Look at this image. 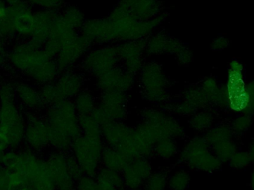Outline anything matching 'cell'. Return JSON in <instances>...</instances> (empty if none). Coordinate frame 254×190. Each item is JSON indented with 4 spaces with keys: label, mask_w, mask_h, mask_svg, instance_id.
<instances>
[{
    "label": "cell",
    "mask_w": 254,
    "mask_h": 190,
    "mask_svg": "<svg viewBox=\"0 0 254 190\" xmlns=\"http://www.w3.org/2000/svg\"><path fill=\"white\" fill-rule=\"evenodd\" d=\"M252 125V120L247 114L239 116L233 121L231 128L233 132L243 133L247 131Z\"/></svg>",
    "instance_id": "ab89813d"
},
{
    "label": "cell",
    "mask_w": 254,
    "mask_h": 190,
    "mask_svg": "<svg viewBox=\"0 0 254 190\" xmlns=\"http://www.w3.org/2000/svg\"><path fill=\"white\" fill-rule=\"evenodd\" d=\"M7 62L15 71L39 87L54 83L61 74L55 60L31 39L13 44L8 50Z\"/></svg>",
    "instance_id": "6da1fadb"
},
{
    "label": "cell",
    "mask_w": 254,
    "mask_h": 190,
    "mask_svg": "<svg viewBox=\"0 0 254 190\" xmlns=\"http://www.w3.org/2000/svg\"><path fill=\"white\" fill-rule=\"evenodd\" d=\"M186 45L168 33L158 30L146 40V54L148 56L173 55L176 58Z\"/></svg>",
    "instance_id": "e0dca14e"
},
{
    "label": "cell",
    "mask_w": 254,
    "mask_h": 190,
    "mask_svg": "<svg viewBox=\"0 0 254 190\" xmlns=\"http://www.w3.org/2000/svg\"><path fill=\"white\" fill-rule=\"evenodd\" d=\"M252 190H254V169L253 172H252Z\"/></svg>",
    "instance_id": "816d5d0a"
},
{
    "label": "cell",
    "mask_w": 254,
    "mask_h": 190,
    "mask_svg": "<svg viewBox=\"0 0 254 190\" xmlns=\"http://www.w3.org/2000/svg\"><path fill=\"white\" fill-rule=\"evenodd\" d=\"M95 179L100 189H118L125 188L122 173L109 170L105 167H101L100 168L95 176Z\"/></svg>",
    "instance_id": "83f0119b"
},
{
    "label": "cell",
    "mask_w": 254,
    "mask_h": 190,
    "mask_svg": "<svg viewBox=\"0 0 254 190\" xmlns=\"http://www.w3.org/2000/svg\"><path fill=\"white\" fill-rule=\"evenodd\" d=\"M8 5L4 0H0V23L4 20V18L7 16Z\"/></svg>",
    "instance_id": "7dc6e473"
},
{
    "label": "cell",
    "mask_w": 254,
    "mask_h": 190,
    "mask_svg": "<svg viewBox=\"0 0 254 190\" xmlns=\"http://www.w3.org/2000/svg\"><path fill=\"white\" fill-rule=\"evenodd\" d=\"M16 101L24 112L41 114L46 109L39 89L36 88L35 85L23 80H16Z\"/></svg>",
    "instance_id": "44dd1931"
},
{
    "label": "cell",
    "mask_w": 254,
    "mask_h": 190,
    "mask_svg": "<svg viewBox=\"0 0 254 190\" xmlns=\"http://www.w3.org/2000/svg\"><path fill=\"white\" fill-rule=\"evenodd\" d=\"M78 34V31L70 26L59 13L52 25L49 39L43 45V49L50 58L55 59L63 46Z\"/></svg>",
    "instance_id": "ac0fdd59"
},
{
    "label": "cell",
    "mask_w": 254,
    "mask_h": 190,
    "mask_svg": "<svg viewBox=\"0 0 254 190\" xmlns=\"http://www.w3.org/2000/svg\"><path fill=\"white\" fill-rule=\"evenodd\" d=\"M33 7L27 1L8 5L7 14L13 21L16 37L22 40L31 39L34 24Z\"/></svg>",
    "instance_id": "d6986e66"
},
{
    "label": "cell",
    "mask_w": 254,
    "mask_h": 190,
    "mask_svg": "<svg viewBox=\"0 0 254 190\" xmlns=\"http://www.w3.org/2000/svg\"><path fill=\"white\" fill-rule=\"evenodd\" d=\"M119 65L129 74L137 76L146 62V40L117 43Z\"/></svg>",
    "instance_id": "30bf717a"
},
{
    "label": "cell",
    "mask_w": 254,
    "mask_h": 190,
    "mask_svg": "<svg viewBox=\"0 0 254 190\" xmlns=\"http://www.w3.org/2000/svg\"><path fill=\"white\" fill-rule=\"evenodd\" d=\"M190 183L189 170L179 165L169 170L167 186L168 190H187Z\"/></svg>",
    "instance_id": "4dcf8cb0"
},
{
    "label": "cell",
    "mask_w": 254,
    "mask_h": 190,
    "mask_svg": "<svg viewBox=\"0 0 254 190\" xmlns=\"http://www.w3.org/2000/svg\"><path fill=\"white\" fill-rule=\"evenodd\" d=\"M92 47V45L80 34L64 45L55 58L60 72L75 69Z\"/></svg>",
    "instance_id": "8fae6325"
},
{
    "label": "cell",
    "mask_w": 254,
    "mask_h": 190,
    "mask_svg": "<svg viewBox=\"0 0 254 190\" xmlns=\"http://www.w3.org/2000/svg\"><path fill=\"white\" fill-rule=\"evenodd\" d=\"M227 43H228V41L226 39L223 38V37H219L213 41L212 47L215 50H221L226 46Z\"/></svg>",
    "instance_id": "bcb514c9"
},
{
    "label": "cell",
    "mask_w": 254,
    "mask_h": 190,
    "mask_svg": "<svg viewBox=\"0 0 254 190\" xmlns=\"http://www.w3.org/2000/svg\"><path fill=\"white\" fill-rule=\"evenodd\" d=\"M55 190H75L76 181L68 166V153L51 150L46 157Z\"/></svg>",
    "instance_id": "7c38bea8"
},
{
    "label": "cell",
    "mask_w": 254,
    "mask_h": 190,
    "mask_svg": "<svg viewBox=\"0 0 254 190\" xmlns=\"http://www.w3.org/2000/svg\"><path fill=\"white\" fill-rule=\"evenodd\" d=\"M25 124L24 146L43 155L50 148V129L43 115L25 112Z\"/></svg>",
    "instance_id": "9c48e42d"
},
{
    "label": "cell",
    "mask_w": 254,
    "mask_h": 190,
    "mask_svg": "<svg viewBox=\"0 0 254 190\" xmlns=\"http://www.w3.org/2000/svg\"><path fill=\"white\" fill-rule=\"evenodd\" d=\"M99 190H127V189H125V188H118V189H107V190H102V189H100L99 188Z\"/></svg>",
    "instance_id": "f5cc1de1"
},
{
    "label": "cell",
    "mask_w": 254,
    "mask_h": 190,
    "mask_svg": "<svg viewBox=\"0 0 254 190\" xmlns=\"http://www.w3.org/2000/svg\"><path fill=\"white\" fill-rule=\"evenodd\" d=\"M79 115H92L98 106V97L90 89L85 88L73 100Z\"/></svg>",
    "instance_id": "f546056e"
},
{
    "label": "cell",
    "mask_w": 254,
    "mask_h": 190,
    "mask_svg": "<svg viewBox=\"0 0 254 190\" xmlns=\"http://www.w3.org/2000/svg\"><path fill=\"white\" fill-rule=\"evenodd\" d=\"M129 161L117 149L105 146L101 158V167L122 173Z\"/></svg>",
    "instance_id": "484cf974"
},
{
    "label": "cell",
    "mask_w": 254,
    "mask_h": 190,
    "mask_svg": "<svg viewBox=\"0 0 254 190\" xmlns=\"http://www.w3.org/2000/svg\"><path fill=\"white\" fill-rule=\"evenodd\" d=\"M153 171V165L150 158H137L131 160L122 173L125 189H143L145 182Z\"/></svg>",
    "instance_id": "2e32d148"
},
{
    "label": "cell",
    "mask_w": 254,
    "mask_h": 190,
    "mask_svg": "<svg viewBox=\"0 0 254 190\" xmlns=\"http://www.w3.org/2000/svg\"><path fill=\"white\" fill-rule=\"evenodd\" d=\"M43 116L50 129L52 150L69 153L73 141L81 135L79 115L73 100H62L48 106Z\"/></svg>",
    "instance_id": "7a4b0ae2"
},
{
    "label": "cell",
    "mask_w": 254,
    "mask_h": 190,
    "mask_svg": "<svg viewBox=\"0 0 254 190\" xmlns=\"http://www.w3.org/2000/svg\"><path fill=\"white\" fill-rule=\"evenodd\" d=\"M58 13V12L44 9L34 11L31 40L43 46L49 39L51 29Z\"/></svg>",
    "instance_id": "cb8c5ba5"
},
{
    "label": "cell",
    "mask_w": 254,
    "mask_h": 190,
    "mask_svg": "<svg viewBox=\"0 0 254 190\" xmlns=\"http://www.w3.org/2000/svg\"><path fill=\"white\" fill-rule=\"evenodd\" d=\"M82 135L92 139H101V126L92 115H79Z\"/></svg>",
    "instance_id": "d6a6232c"
},
{
    "label": "cell",
    "mask_w": 254,
    "mask_h": 190,
    "mask_svg": "<svg viewBox=\"0 0 254 190\" xmlns=\"http://www.w3.org/2000/svg\"><path fill=\"white\" fill-rule=\"evenodd\" d=\"M140 116L141 121L152 125L161 137H170L179 141L186 137V130L177 117L163 108L155 106L143 108Z\"/></svg>",
    "instance_id": "ba28073f"
},
{
    "label": "cell",
    "mask_w": 254,
    "mask_h": 190,
    "mask_svg": "<svg viewBox=\"0 0 254 190\" xmlns=\"http://www.w3.org/2000/svg\"><path fill=\"white\" fill-rule=\"evenodd\" d=\"M68 166L70 173L76 182L84 176L80 164L70 152L68 153Z\"/></svg>",
    "instance_id": "b9f144b4"
},
{
    "label": "cell",
    "mask_w": 254,
    "mask_h": 190,
    "mask_svg": "<svg viewBox=\"0 0 254 190\" xmlns=\"http://www.w3.org/2000/svg\"><path fill=\"white\" fill-rule=\"evenodd\" d=\"M119 65L116 44L92 46L78 65L86 76L96 79Z\"/></svg>",
    "instance_id": "8992f818"
},
{
    "label": "cell",
    "mask_w": 254,
    "mask_h": 190,
    "mask_svg": "<svg viewBox=\"0 0 254 190\" xmlns=\"http://www.w3.org/2000/svg\"><path fill=\"white\" fill-rule=\"evenodd\" d=\"M60 13L63 19L76 31H80L86 22V16L77 6L68 4L64 6Z\"/></svg>",
    "instance_id": "1f68e13d"
},
{
    "label": "cell",
    "mask_w": 254,
    "mask_h": 190,
    "mask_svg": "<svg viewBox=\"0 0 254 190\" xmlns=\"http://www.w3.org/2000/svg\"><path fill=\"white\" fill-rule=\"evenodd\" d=\"M128 93L105 92L100 93L98 107L110 121H125L128 115Z\"/></svg>",
    "instance_id": "9a60e30c"
},
{
    "label": "cell",
    "mask_w": 254,
    "mask_h": 190,
    "mask_svg": "<svg viewBox=\"0 0 254 190\" xmlns=\"http://www.w3.org/2000/svg\"><path fill=\"white\" fill-rule=\"evenodd\" d=\"M179 142L176 139L162 137L154 146L153 156L165 161L177 159L181 149Z\"/></svg>",
    "instance_id": "d4e9b609"
},
{
    "label": "cell",
    "mask_w": 254,
    "mask_h": 190,
    "mask_svg": "<svg viewBox=\"0 0 254 190\" xmlns=\"http://www.w3.org/2000/svg\"><path fill=\"white\" fill-rule=\"evenodd\" d=\"M32 7L59 13L65 6L64 0H26Z\"/></svg>",
    "instance_id": "74e56055"
},
{
    "label": "cell",
    "mask_w": 254,
    "mask_h": 190,
    "mask_svg": "<svg viewBox=\"0 0 254 190\" xmlns=\"http://www.w3.org/2000/svg\"><path fill=\"white\" fill-rule=\"evenodd\" d=\"M243 71V67L241 64L239 63L237 61H234L231 64V69H230V74H239L242 75Z\"/></svg>",
    "instance_id": "c3c4849f"
},
{
    "label": "cell",
    "mask_w": 254,
    "mask_h": 190,
    "mask_svg": "<svg viewBox=\"0 0 254 190\" xmlns=\"http://www.w3.org/2000/svg\"><path fill=\"white\" fill-rule=\"evenodd\" d=\"M230 164L234 168L243 169L250 165L252 162L248 152H236L229 160Z\"/></svg>",
    "instance_id": "f35d334b"
},
{
    "label": "cell",
    "mask_w": 254,
    "mask_h": 190,
    "mask_svg": "<svg viewBox=\"0 0 254 190\" xmlns=\"http://www.w3.org/2000/svg\"><path fill=\"white\" fill-rule=\"evenodd\" d=\"M0 123H1V115H0Z\"/></svg>",
    "instance_id": "11a10c76"
},
{
    "label": "cell",
    "mask_w": 254,
    "mask_h": 190,
    "mask_svg": "<svg viewBox=\"0 0 254 190\" xmlns=\"http://www.w3.org/2000/svg\"><path fill=\"white\" fill-rule=\"evenodd\" d=\"M136 83V76L127 72L120 65L95 79V86L99 93L105 92L128 93L134 89Z\"/></svg>",
    "instance_id": "4fadbf2b"
},
{
    "label": "cell",
    "mask_w": 254,
    "mask_h": 190,
    "mask_svg": "<svg viewBox=\"0 0 254 190\" xmlns=\"http://www.w3.org/2000/svg\"><path fill=\"white\" fill-rule=\"evenodd\" d=\"M118 4L138 20H149L164 12L161 0H119Z\"/></svg>",
    "instance_id": "7402d4cb"
},
{
    "label": "cell",
    "mask_w": 254,
    "mask_h": 190,
    "mask_svg": "<svg viewBox=\"0 0 254 190\" xmlns=\"http://www.w3.org/2000/svg\"><path fill=\"white\" fill-rule=\"evenodd\" d=\"M200 87L202 89L203 92L209 97L210 100V103H211L212 97H213V95L216 94L218 89H219L216 80L213 78H211V77L205 79V80L202 82V83H201Z\"/></svg>",
    "instance_id": "7bdbcfd3"
},
{
    "label": "cell",
    "mask_w": 254,
    "mask_h": 190,
    "mask_svg": "<svg viewBox=\"0 0 254 190\" xmlns=\"http://www.w3.org/2000/svg\"><path fill=\"white\" fill-rule=\"evenodd\" d=\"M177 162L194 171L213 173L221 167L220 160L214 155L204 137L195 135L188 138L181 146Z\"/></svg>",
    "instance_id": "5b68a950"
},
{
    "label": "cell",
    "mask_w": 254,
    "mask_h": 190,
    "mask_svg": "<svg viewBox=\"0 0 254 190\" xmlns=\"http://www.w3.org/2000/svg\"><path fill=\"white\" fill-rule=\"evenodd\" d=\"M80 34L92 46L117 44L113 24L107 17L86 20L80 29Z\"/></svg>",
    "instance_id": "5bb4252c"
},
{
    "label": "cell",
    "mask_w": 254,
    "mask_h": 190,
    "mask_svg": "<svg viewBox=\"0 0 254 190\" xmlns=\"http://www.w3.org/2000/svg\"><path fill=\"white\" fill-rule=\"evenodd\" d=\"M1 92H0V103H1Z\"/></svg>",
    "instance_id": "db71d44e"
},
{
    "label": "cell",
    "mask_w": 254,
    "mask_h": 190,
    "mask_svg": "<svg viewBox=\"0 0 254 190\" xmlns=\"http://www.w3.org/2000/svg\"><path fill=\"white\" fill-rule=\"evenodd\" d=\"M179 99L192 106L196 111L207 109L210 103V99L203 92L200 86H190L185 88L181 92Z\"/></svg>",
    "instance_id": "f1b7e54d"
},
{
    "label": "cell",
    "mask_w": 254,
    "mask_h": 190,
    "mask_svg": "<svg viewBox=\"0 0 254 190\" xmlns=\"http://www.w3.org/2000/svg\"><path fill=\"white\" fill-rule=\"evenodd\" d=\"M167 112L176 117H188L196 112L195 109L190 105L188 104L184 100H173L167 103L163 107Z\"/></svg>",
    "instance_id": "e575fe53"
},
{
    "label": "cell",
    "mask_w": 254,
    "mask_h": 190,
    "mask_svg": "<svg viewBox=\"0 0 254 190\" xmlns=\"http://www.w3.org/2000/svg\"><path fill=\"white\" fill-rule=\"evenodd\" d=\"M105 146L102 138H89L82 134L73 141L70 153L80 164L84 176H96L101 167V158Z\"/></svg>",
    "instance_id": "52a82bcc"
},
{
    "label": "cell",
    "mask_w": 254,
    "mask_h": 190,
    "mask_svg": "<svg viewBox=\"0 0 254 190\" xmlns=\"http://www.w3.org/2000/svg\"><path fill=\"white\" fill-rule=\"evenodd\" d=\"M215 118L213 114L207 109L196 111L189 117L188 127L196 133H205L213 127Z\"/></svg>",
    "instance_id": "4316f807"
},
{
    "label": "cell",
    "mask_w": 254,
    "mask_h": 190,
    "mask_svg": "<svg viewBox=\"0 0 254 190\" xmlns=\"http://www.w3.org/2000/svg\"><path fill=\"white\" fill-rule=\"evenodd\" d=\"M169 170L165 169L154 170L153 173L148 178L143 185V190H168Z\"/></svg>",
    "instance_id": "836d02e7"
},
{
    "label": "cell",
    "mask_w": 254,
    "mask_h": 190,
    "mask_svg": "<svg viewBox=\"0 0 254 190\" xmlns=\"http://www.w3.org/2000/svg\"><path fill=\"white\" fill-rule=\"evenodd\" d=\"M16 80L13 79H4L0 81L1 101L16 100Z\"/></svg>",
    "instance_id": "8d00e7d4"
},
{
    "label": "cell",
    "mask_w": 254,
    "mask_h": 190,
    "mask_svg": "<svg viewBox=\"0 0 254 190\" xmlns=\"http://www.w3.org/2000/svg\"><path fill=\"white\" fill-rule=\"evenodd\" d=\"M134 127L125 121H110L101 125V137L106 146L117 149L133 132Z\"/></svg>",
    "instance_id": "603a6c76"
},
{
    "label": "cell",
    "mask_w": 254,
    "mask_h": 190,
    "mask_svg": "<svg viewBox=\"0 0 254 190\" xmlns=\"http://www.w3.org/2000/svg\"><path fill=\"white\" fill-rule=\"evenodd\" d=\"M7 54H8V50L7 49L6 40L0 37V74H1V68L7 62Z\"/></svg>",
    "instance_id": "f6af8a7d"
},
{
    "label": "cell",
    "mask_w": 254,
    "mask_h": 190,
    "mask_svg": "<svg viewBox=\"0 0 254 190\" xmlns=\"http://www.w3.org/2000/svg\"><path fill=\"white\" fill-rule=\"evenodd\" d=\"M168 17L169 13L164 11L153 19L138 20L119 4H116L107 16L113 24L117 43L129 40H146L159 29Z\"/></svg>",
    "instance_id": "3957f363"
},
{
    "label": "cell",
    "mask_w": 254,
    "mask_h": 190,
    "mask_svg": "<svg viewBox=\"0 0 254 190\" xmlns=\"http://www.w3.org/2000/svg\"><path fill=\"white\" fill-rule=\"evenodd\" d=\"M176 62L180 66H188L193 60L192 51L186 46L177 56L176 57Z\"/></svg>",
    "instance_id": "ee69618b"
},
{
    "label": "cell",
    "mask_w": 254,
    "mask_h": 190,
    "mask_svg": "<svg viewBox=\"0 0 254 190\" xmlns=\"http://www.w3.org/2000/svg\"><path fill=\"white\" fill-rule=\"evenodd\" d=\"M24 1H26V0H4L7 5H12V4H17V3Z\"/></svg>",
    "instance_id": "f907efd6"
},
{
    "label": "cell",
    "mask_w": 254,
    "mask_h": 190,
    "mask_svg": "<svg viewBox=\"0 0 254 190\" xmlns=\"http://www.w3.org/2000/svg\"><path fill=\"white\" fill-rule=\"evenodd\" d=\"M75 190H99L95 177L83 176L76 182Z\"/></svg>",
    "instance_id": "60d3db41"
},
{
    "label": "cell",
    "mask_w": 254,
    "mask_h": 190,
    "mask_svg": "<svg viewBox=\"0 0 254 190\" xmlns=\"http://www.w3.org/2000/svg\"><path fill=\"white\" fill-rule=\"evenodd\" d=\"M249 154L250 155L251 159L254 162V143L251 145L250 149L249 150Z\"/></svg>",
    "instance_id": "681fc988"
},
{
    "label": "cell",
    "mask_w": 254,
    "mask_h": 190,
    "mask_svg": "<svg viewBox=\"0 0 254 190\" xmlns=\"http://www.w3.org/2000/svg\"><path fill=\"white\" fill-rule=\"evenodd\" d=\"M86 76L79 69L61 73L54 82L61 100H74L86 88Z\"/></svg>",
    "instance_id": "ffe728a7"
},
{
    "label": "cell",
    "mask_w": 254,
    "mask_h": 190,
    "mask_svg": "<svg viewBox=\"0 0 254 190\" xmlns=\"http://www.w3.org/2000/svg\"><path fill=\"white\" fill-rule=\"evenodd\" d=\"M137 76V83L143 100L152 106L161 108L172 100V83L159 63L146 61Z\"/></svg>",
    "instance_id": "277c9868"
},
{
    "label": "cell",
    "mask_w": 254,
    "mask_h": 190,
    "mask_svg": "<svg viewBox=\"0 0 254 190\" xmlns=\"http://www.w3.org/2000/svg\"><path fill=\"white\" fill-rule=\"evenodd\" d=\"M38 89L40 97L46 107L62 101L54 83L43 85Z\"/></svg>",
    "instance_id": "d590c367"
},
{
    "label": "cell",
    "mask_w": 254,
    "mask_h": 190,
    "mask_svg": "<svg viewBox=\"0 0 254 190\" xmlns=\"http://www.w3.org/2000/svg\"><path fill=\"white\" fill-rule=\"evenodd\" d=\"M143 190V189H142V190Z\"/></svg>",
    "instance_id": "9f6ffc18"
}]
</instances>
